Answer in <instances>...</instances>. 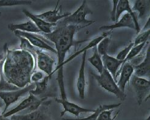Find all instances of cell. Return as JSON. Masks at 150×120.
Masks as SVG:
<instances>
[{
	"instance_id": "7a4b0ae2",
	"label": "cell",
	"mask_w": 150,
	"mask_h": 120,
	"mask_svg": "<svg viewBox=\"0 0 150 120\" xmlns=\"http://www.w3.org/2000/svg\"><path fill=\"white\" fill-rule=\"evenodd\" d=\"M82 29H84V28L75 25H64L58 22L56 29L51 33L43 34L45 38L53 42L55 46L58 62L52 75L57 71V81L62 99H67L63 75V63L65 61V56L71 47L76 44L74 40L75 34Z\"/></svg>"
},
{
	"instance_id": "836d02e7",
	"label": "cell",
	"mask_w": 150,
	"mask_h": 120,
	"mask_svg": "<svg viewBox=\"0 0 150 120\" xmlns=\"http://www.w3.org/2000/svg\"><path fill=\"white\" fill-rule=\"evenodd\" d=\"M118 0H113L112 1V9L111 12V19L113 22H115V14H116V7L118 3Z\"/></svg>"
},
{
	"instance_id": "9a60e30c",
	"label": "cell",
	"mask_w": 150,
	"mask_h": 120,
	"mask_svg": "<svg viewBox=\"0 0 150 120\" xmlns=\"http://www.w3.org/2000/svg\"><path fill=\"white\" fill-rule=\"evenodd\" d=\"M102 58L104 68L112 75L113 78L116 81L117 75L119 71V68L122 67L123 61L108 54L102 56Z\"/></svg>"
},
{
	"instance_id": "d6a6232c",
	"label": "cell",
	"mask_w": 150,
	"mask_h": 120,
	"mask_svg": "<svg viewBox=\"0 0 150 120\" xmlns=\"http://www.w3.org/2000/svg\"><path fill=\"white\" fill-rule=\"evenodd\" d=\"M45 77L44 74L42 72H34L31 75L30 81L31 83H35L41 81Z\"/></svg>"
},
{
	"instance_id": "52a82bcc",
	"label": "cell",
	"mask_w": 150,
	"mask_h": 120,
	"mask_svg": "<svg viewBox=\"0 0 150 120\" xmlns=\"http://www.w3.org/2000/svg\"><path fill=\"white\" fill-rule=\"evenodd\" d=\"M50 101H45L39 108L32 112L24 115H15L11 116V120H52L49 113L48 106Z\"/></svg>"
},
{
	"instance_id": "74e56055",
	"label": "cell",
	"mask_w": 150,
	"mask_h": 120,
	"mask_svg": "<svg viewBox=\"0 0 150 120\" xmlns=\"http://www.w3.org/2000/svg\"><path fill=\"white\" fill-rule=\"evenodd\" d=\"M0 16H1V13H0Z\"/></svg>"
},
{
	"instance_id": "9c48e42d",
	"label": "cell",
	"mask_w": 150,
	"mask_h": 120,
	"mask_svg": "<svg viewBox=\"0 0 150 120\" xmlns=\"http://www.w3.org/2000/svg\"><path fill=\"white\" fill-rule=\"evenodd\" d=\"M15 35L17 37H23L26 39L29 43L34 47L38 48L40 50H45L50 51L56 54V50L51 46H50L46 41H45L41 37L35 35L34 33L23 32L21 31H15L13 32Z\"/></svg>"
},
{
	"instance_id": "cb8c5ba5",
	"label": "cell",
	"mask_w": 150,
	"mask_h": 120,
	"mask_svg": "<svg viewBox=\"0 0 150 120\" xmlns=\"http://www.w3.org/2000/svg\"><path fill=\"white\" fill-rule=\"evenodd\" d=\"M52 77L46 75L41 81L34 83L35 88L30 90L29 93H32V95H34L36 97L42 95L43 93H45V92L46 91L49 80Z\"/></svg>"
},
{
	"instance_id": "e0dca14e",
	"label": "cell",
	"mask_w": 150,
	"mask_h": 120,
	"mask_svg": "<svg viewBox=\"0 0 150 120\" xmlns=\"http://www.w3.org/2000/svg\"><path fill=\"white\" fill-rule=\"evenodd\" d=\"M23 13L26 16H28L30 20H31L35 24L41 33H43L44 34L51 33L54 30V28L57 26V24H51L46 23L43 20L38 18L35 14L32 13L26 9H23Z\"/></svg>"
},
{
	"instance_id": "1f68e13d",
	"label": "cell",
	"mask_w": 150,
	"mask_h": 120,
	"mask_svg": "<svg viewBox=\"0 0 150 120\" xmlns=\"http://www.w3.org/2000/svg\"><path fill=\"white\" fill-rule=\"evenodd\" d=\"M112 112L113 110H106L103 111V112L98 115L97 120H114L117 115L115 116L112 118L111 115Z\"/></svg>"
},
{
	"instance_id": "6da1fadb",
	"label": "cell",
	"mask_w": 150,
	"mask_h": 120,
	"mask_svg": "<svg viewBox=\"0 0 150 120\" xmlns=\"http://www.w3.org/2000/svg\"><path fill=\"white\" fill-rule=\"evenodd\" d=\"M4 58L0 66L6 80L19 89L31 84L30 78L36 66L34 57L22 49H10L5 44Z\"/></svg>"
},
{
	"instance_id": "d4e9b609",
	"label": "cell",
	"mask_w": 150,
	"mask_h": 120,
	"mask_svg": "<svg viewBox=\"0 0 150 120\" xmlns=\"http://www.w3.org/2000/svg\"><path fill=\"white\" fill-rule=\"evenodd\" d=\"M88 61L92 64L97 71L99 74H101L104 69V66L102 61V56L100 55L96 48L94 49V54L92 56H91L88 59Z\"/></svg>"
},
{
	"instance_id": "ac0fdd59",
	"label": "cell",
	"mask_w": 150,
	"mask_h": 120,
	"mask_svg": "<svg viewBox=\"0 0 150 120\" xmlns=\"http://www.w3.org/2000/svg\"><path fill=\"white\" fill-rule=\"evenodd\" d=\"M39 99L40 98H38L37 97L29 93L28 98H25L24 100H23L18 106H16L13 109H11L9 111H7L6 113L3 114V116L4 118H8L15 115L16 114L21 112L23 110H28L32 106V104H34L35 102L38 101Z\"/></svg>"
},
{
	"instance_id": "44dd1931",
	"label": "cell",
	"mask_w": 150,
	"mask_h": 120,
	"mask_svg": "<svg viewBox=\"0 0 150 120\" xmlns=\"http://www.w3.org/2000/svg\"><path fill=\"white\" fill-rule=\"evenodd\" d=\"M111 32H105L103 34H102L101 35H100L97 37H96V38L93 39L92 41H91L84 48H83L82 49H81L80 50L78 51V52H76L74 54H73L72 56H71L69 58H68L67 59H65V61L63 63V66L66 64H68V63H69L70 61H72L74 59L76 58V57H77L78 56H79L80 54H83L85 51H88L89 49H91V48H94L95 47L97 46V45L98 44V42L100 41L103 38H104L105 37H107V36H109L110 35Z\"/></svg>"
},
{
	"instance_id": "7c38bea8",
	"label": "cell",
	"mask_w": 150,
	"mask_h": 120,
	"mask_svg": "<svg viewBox=\"0 0 150 120\" xmlns=\"http://www.w3.org/2000/svg\"><path fill=\"white\" fill-rule=\"evenodd\" d=\"M123 12H127L129 13L132 18L133 21L134 22L136 26V31L137 33H139L140 32V27L138 21L137 16L134 11H132V8L130 6V3L128 0H121L119 1L116 7V14H115V22L117 21L120 16Z\"/></svg>"
},
{
	"instance_id": "ba28073f",
	"label": "cell",
	"mask_w": 150,
	"mask_h": 120,
	"mask_svg": "<svg viewBox=\"0 0 150 120\" xmlns=\"http://www.w3.org/2000/svg\"><path fill=\"white\" fill-rule=\"evenodd\" d=\"M36 58H35V66H37L39 69L45 73L47 75L52 77V72L54 71V65L55 60L46 54L42 50L38 48L36 49Z\"/></svg>"
},
{
	"instance_id": "d590c367",
	"label": "cell",
	"mask_w": 150,
	"mask_h": 120,
	"mask_svg": "<svg viewBox=\"0 0 150 120\" xmlns=\"http://www.w3.org/2000/svg\"><path fill=\"white\" fill-rule=\"evenodd\" d=\"M4 58V54H0V61H2Z\"/></svg>"
},
{
	"instance_id": "4dcf8cb0",
	"label": "cell",
	"mask_w": 150,
	"mask_h": 120,
	"mask_svg": "<svg viewBox=\"0 0 150 120\" xmlns=\"http://www.w3.org/2000/svg\"><path fill=\"white\" fill-rule=\"evenodd\" d=\"M133 46H134V43H133V42H131L128 46H127L125 48L120 51V52L117 54V55L116 58L119 60H120V61H123L128 56V54L129 53L130 50L133 47Z\"/></svg>"
},
{
	"instance_id": "603a6c76",
	"label": "cell",
	"mask_w": 150,
	"mask_h": 120,
	"mask_svg": "<svg viewBox=\"0 0 150 120\" xmlns=\"http://www.w3.org/2000/svg\"><path fill=\"white\" fill-rule=\"evenodd\" d=\"M131 8L132 11L138 13L139 18L144 19L149 11V1H136Z\"/></svg>"
},
{
	"instance_id": "484cf974",
	"label": "cell",
	"mask_w": 150,
	"mask_h": 120,
	"mask_svg": "<svg viewBox=\"0 0 150 120\" xmlns=\"http://www.w3.org/2000/svg\"><path fill=\"white\" fill-rule=\"evenodd\" d=\"M111 42V38H110V35L107 36L103 38L100 41L98 44L97 45V51L98 54L101 56H103L107 54L108 47H109L110 44Z\"/></svg>"
},
{
	"instance_id": "f1b7e54d",
	"label": "cell",
	"mask_w": 150,
	"mask_h": 120,
	"mask_svg": "<svg viewBox=\"0 0 150 120\" xmlns=\"http://www.w3.org/2000/svg\"><path fill=\"white\" fill-rule=\"evenodd\" d=\"M32 2L30 1H15V0H0V7H12L24 5H30Z\"/></svg>"
},
{
	"instance_id": "8d00e7d4",
	"label": "cell",
	"mask_w": 150,
	"mask_h": 120,
	"mask_svg": "<svg viewBox=\"0 0 150 120\" xmlns=\"http://www.w3.org/2000/svg\"><path fill=\"white\" fill-rule=\"evenodd\" d=\"M145 120H150V116H148V117Z\"/></svg>"
},
{
	"instance_id": "5bb4252c",
	"label": "cell",
	"mask_w": 150,
	"mask_h": 120,
	"mask_svg": "<svg viewBox=\"0 0 150 120\" xmlns=\"http://www.w3.org/2000/svg\"><path fill=\"white\" fill-rule=\"evenodd\" d=\"M87 51L82 54V60L77 80V89L79 92V97L81 99H84L85 97V90L86 87V80L85 76V66Z\"/></svg>"
},
{
	"instance_id": "7402d4cb",
	"label": "cell",
	"mask_w": 150,
	"mask_h": 120,
	"mask_svg": "<svg viewBox=\"0 0 150 120\" xmlns=\"http://www.w3.org/2000/svg\"><path fill=\"white\" fill-rule=\"evenodd\" d=\"M121 106V103L118 104H106V105H101L97 109H96L95 112H93L92 115L90 116L83 118H76V119H68L65 118L62 119L63 120H97V118L98 115L100 114L102 112L106 110H113L114 109L118 108Z\"/></svg>"
},
{
	"instance_id": "f546056e",
	"label": "cell",
	"mask_w": 150,
	"mask_h": 120,
	"mask_svg": "<svg viewBox=\"0 0 150 120\" xmlns=\"http://www.w3.org/2000/svg\"><path fill=\"white\" fill-rule=\"evenodd\" d=\"M149 33H150L149 29H147L146 31L140 33L139 35H138L137 37L135 38L134 42H133V43H134V46L139 45L142 43H143L144 42L148 41V38L149 37Z\"/></svg>"
},
{
	"instance_id": "30bf717a",
	"label": "cell",
	"mask_w": 150,
	"mask_h": 120,
	"mask_svg": "<svg viewBox=\"0 0 150 120\" xmlns=\"http://www.w3.org/2000/svg\"><path fill=\"white\" fill-rule=\"evenodd\" d=\"M55 101L58 103L62 105L64 110L60 114V116L62 117L64 115L68 112L73 114L75 116H79L80 114L82 113H88V112H94V109H91L84 108L79 106V105L74 103V102H69L68 99H62V98H55Z\"/></svg>"
},
{
	"instance_id": "3957f363",
	"label": "cell",
	"mask_w": 150,
	"mask_h": 120,
	"mask_svg": "<svg viewBox=\"0 0 150 120\" xmlns=\"http://www.w3.org/2000/svg\"><path fill=\"white\" fill-rule=\"evenodd\" d=\"M92 13L93 12L88 6L87 2L83 1L76 12L66 16L59 23L64 25H75L85 28L95 23L93 20H88L86 18L88 15Z\"/></svg>"
},
{
	"instance_id": "4fadbf2b",
	"label": "cell",
	"mask_w": 150,
	"mask_h": 120,
	"mask_svg": "<svg viewBox=\"0 0 150 120\" xmlns=\"http://www.w3.org/2000/svg\"><path fill=\"white\" fill-rule=\"evenodd\" d=\"M119 73H120V78L117 84L122 92L125 93L126 85L129 83L131 76L134 73V67L129 63H126L120 67L117 76L119 75Z\"/></svg>"
},
{
	"instance_id": "5b68a950",
	"label": "cell",
	"mask_w": 150,
	"mask_h": 120,
	"mask_svg": "<svg viewBox=\"0 0 150 120\" xmlns=\"http://www.w3.org/2000/svg\"><path fill=\"white\" fill-rule=\"evenodd\" d=\"M129 81L133 90L136 93L137 103L139 105H141L145 100L149 96V80L132 75Z\"/></svg>"
},
{
	"instance_id": "8fae6325",
	"label": "cell",
	"mask_w": 150,
	"mask_h": 120,
	"mask_svg": "<svg viewBox=\"0 0 150 120\" xmlns=\"http://www.w3.org/2000/svg\"><path fill=\"white\" fill-rule=\"evenodd\" d=\"M59 1H58L55 8L52 11H49L35 15L38 18L43 20L46 23L51 24H57L60 20H63L66 16H69L71 13H66L64 14L60 13L62 6H58Z\"/></svg>"
},
{
	"instance_id": "ffe728a7",
	"label": "cell",
	"mask_w": 150,
	"mask_h": 120,
	"mask_svg": "<svg viewBox=\"0 0 150 120\" xmlns=\"http://www.w3.org/2000/svg\"><path fill=\"white\" fill-rule=\"evenodd\" d=\"M8 29L13 32L15 31H21L30 33H41L35 24L31 20L21 24H10L8 25Z\"/></svg>"
},
{
	"instance_id": "8992f818",
	"label": "cell",
	"mask_w": 150,
	"mask_h": 120,
	"mask_svg": "<svg viewBox=\"0 0 150 120\" xmlns=\"http://www.w3.org/2000/svg\"><path fill=\"white\" fill-rule=\"evenodd\" d=\"M34 88L35 84L31 83L28 86L18 90L9 92H0V98L3 100L5 105L2 115L7 112V110L10 106L17 102L21 97L29 94L30 91Z\"/></svg>"
},
{
	"instance_id": "d6986e66",
	"label": "cell",
	"mask_w": 150,
	"mask_h": 120,
	"mask_svg": "<svg viewBox=\"0 0 150 120\" xmlns=\"http://www.w3.org/2000/svg\"><path fill=\"white\" fill-rule=\"evenodd\" d=\"M134 67V75L144 78L149 77L150 73V47L149 46L146 50L145 58L139 64L133 67Z\"/></svg>"
},
{
	"instance_id": "83f0119b",
	"label": "cell",
	"mask_w": 150,
	"mask_h": 120,
	"mask_svg": "<svg viewBox=\"0 0 150 120\" xmlns=\"http://www.w3.org/2000/svg\"><path fill=\"white\" fill-rule=\"evenodd\" d=\"M18 89H20L6 80L2 72L0 71V92H9Z\"/></svg>"
},
{
	"instance_id": "e575fe53",
	"label": "cell",
	"mask_w": 150,
	"mask_h": 120,
	"mask_svg": "<svg viewBox=\"0 0 150 120\" xmlns=\"http://www.w3.org/2000/svg\"><path fill=\"white\" fill-rule=\"evenodd\" d=\"M3 105H4L3 102L0 101V109H1V107L3 106ZM0 120H11V119H8L7 118H4V117L3 116L2 114H1V112H0Z\"/></svg>"
},
{
	"instance_id": "277c9868",
	"label": "cell",
	"mask_w": 150,
	"mask_h": 120,
	"mask_svg": "<svg viewBox=\"0 0 150 120\" xmlns=\"http://www.w3.org/2000/svg\"><path fill=\"white\" fill-rule=\"evenodd\" d=\"M92 75L102 88L112 93L120 101H124L126 99V93L120 90L112 75L105 68L101 74L98 75L92 72Z\"/></svg>"
},
{
	"instance_id": "2e32d148",
	"label": "cell",
	"mask_w": 150,
	"mask_h": 120,
	"mask_svg": "<svg viewBox=\"0 0 150 120\" xmlns=\"http://www.w3.org/2000/svg\"><path fill=\"white\" fill-rule=\"evenodd\" d=\"M122 28H128L136 30L134 22L131 15L128 13H125L120 20H119L114 24L103 25L99 29L101 31H111L114 29Z\"/></svg>"
},
{
	"instance_id": "4316f807",
	"label": "cell",
	"mask_w": 150,
	"mask_h": 120,
	"mask_svg": "<svg viewBox=\"0 0 150 120\" xmlns=\"http://www.w3.org/2000/svg\"><path fill=\"white\" fill-rule=\"evenodd\" d=\"M148 41H147L146 42H143V43H142V44H140L139 45L133 46V47L130 50L129 53L128 54V56H127L125 59L124 61H123V64L130 61L131 59H132L133 58H134L135 57L138 56V55L141 52V51L142 50V49H144V47H145L146 44L148 43Z\"/></svg>"
}]
</instances>
